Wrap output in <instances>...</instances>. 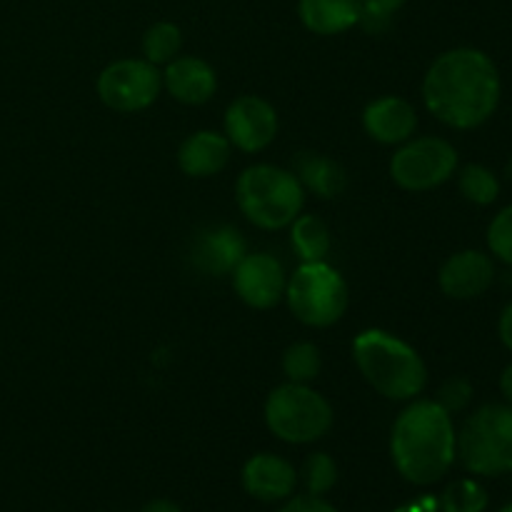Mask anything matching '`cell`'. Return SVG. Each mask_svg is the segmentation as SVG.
I'll return each instance as SVG.
<instances>
[{"instance_id": "cell-1", "label": "cell", "mask_w": 512, "mask_h": 512, "mask_svg": "<svg viewBox=\"0 0 512 512\" xmlns=\"http://www.w3.org/2000/svg\"><path fill=\"white\" fill-rule=\"evenodd\" d=\"M423 100L440 123L455 130L478 128L498 110V68L483 50H448L425 73Z\"/></svg>"}, {"instance_id": "cell-2", "label": "cell", "mask_w": 512, "mask_h": 512, "mask_svg": "<svg viewBox=\"0 0 512 512\" xmlns=\"http://www.w3.org/2000/svg\"><path fill=\"white\" fill-rule=\"evenodd\" d=\"M458 435L448 410L435 400H415L398 415L390 455L408 483L433 485L455 463Z\"/></svg>"}, {"instance_id": "cell-3", "label": "cell", "mask_w": 512, "mask_h": 512, "mask_svg": "<svg viewBox=\"0 0 512 512\" xmlns=\"http://www.w3.org/2000/svg\"><path fill=\"white\" fill-rule=\"evenodd\" d=\"M360 375L390 400H413L428 385V370L413 345L385 330H363L353 340Z\"/></svg>"}, {"instance_id": "cell-4", "label": "cell", "mask_w": 512, "mask_h": 512, "mask_svg": "<svg viewBox=\"0 0 512 512\" xmlns=\"http://www.w3.org/2000/svg\"><path fill=\"white\" fill-rule=\"evenodd\" d=\"M235 200L245 218L263 230L288 228L305 205L298 175L278 165H250L235 183Z\"/></svg>"}, {"instance_id": "cell-5", "label": "cell", "mask_w": 512, "mask_h": 512, "mask_svg": "<svg viewBox=\"0 0 512 512\" xmlns=\"http://www.w3.org/2000/svg\"><path fill=\"white\" fill-rule=\"evenodd\" d=\"M265 423L283 443H315L333 428V408L310 385L285 383L265 400Z\"/></svg>"}, {"instance_id": "cell-6", "label": "cell", "mask_w": 512, "mask_h": 512, "mask_svg": "<svg viewBox=\"0 0 512 512\" xmlns=\"http://www.w3.org/2000/svg\"><path fill=\"white\" fill-rule=\"evenodd\" d=\"M458 455L473 475L512 470V405H483L465 420L458 435Z\"/></svg>"}, {"instance_id": "cell-7", "label": "cell", "mask_w": 512, "mask_h": 512, "mask_svg": "<svg viewBox=\"0 0 512 512\" xmlns=\"http://www.w3.org/2000/svg\"><path fill=\"white\" fill-rule=\"evenodd\" d=\"M285 300L303 325L328 328L348 310V283L325 260L303 263L285 285Z\"/></svg>"}, {"instance_id": "cell-8", "label": "cell", "mask_w": 512, "mask_h": 512, "mask_svg": "<svg viewBox=\"0 0 512 512\" xmlns=\"http://www.w3.org/2000/svg\"><path fill=\"white\" fill-rule=\"evenodd\" d=\"M458 168V150L443 138L405 140L403 148L395 150L390 160V178L395 185L413 193L433 190L453 178Z\"/></svg>"}, {"instance_id": "cell-9", "label": "cell", "mask_w": 512, "mask_h": 512, "mask_svg": "<svg viewBox=\"0 0 512 512\" xmlns=\"http://www.w3.org/2000/svg\"><path fill=\"white\" fill-rule=\"evenodd\" d=\"M163 88V73L148 60H115L98 75V95L110 110L138 113L150 108Z\"/></svg>"}, {"instance_id": "cell-10", "label": "cell", "mask_w": 512, "mask_h": 512, "mask_svg": "<svg viewBox=\"0 0 512 512\" xmlns=\"http://www.w3.org/2000/svg\"><path fill=\"white\" fill-rule=\"evenodd\" d=\"M278 135V113L258 95H240L225 110V138L243 153H260Z\"/></svg>"}, {"instance_id": "cell-11", "label": "cell", "mask_w": 512, "mask_h": 512, "mask_svg": "<svg viewBox=\"0 0 512 512\" xmlns=\"http://www.w3.org/2000/svg\"><path fill=\"white\" fill-rule=\"evenodd\" d=\"M233 288L245 305L255 310L275 308L285 298V270L270 253L243 255L233 273Z\"/></svg>"}, {"instance_id": "cell-12", "label": "cell", "mask_w": 512, "mask_h": 512, "mask_svg": "<svg viewBox=\"0 0 512 512\" xmlns=\"http://www.w3.org/2000/svg\"><path fill=\"white\" fill-rule=\"evenodd\" d=\"M493 280V260L480 250H460V253L450 255L438 273L440 290L455 300L478 298L493 285Z\"/></svg>"}, {"instance_id": "cell-13", "label": "cell", "mask_w": 512, "mask_h": 512, "mask_svg": "<svg viewBox=\"0 0 512 512\" xmlns=\"http://www.w3.org/2000/svg\"><path fill=\"white\" fill-rule=\"evenodd\" d=\"M298 473L285 458L273 453H258L243 465V488L260 503H280L293 495Z\"/></svg>"}, {"instance_id": "cell-14", "label": "cell", "mask_w": 512, "mask_h": 512, "mask_svg": "<svg viewBox=\"0 0 512 512\" xmlns=\"http://www.w3.org/2000/svg\"><path fill=\"white\" fill-rule=\"evenodd\" d=\"M363 128L373 140L383 145H403L418 128V113L408 100L385 95L373 100L363 113Z\"/></svg>"}, {"instance_id": "cell-15", "label": "cell", "mask_w": 512, "mask_h": 512, "mask_svg": "<svg viewBox=\"0 0 512 512\" xmlns=\"http://www.w3.org/2000/svg\"><path fill=\"white\" fill-rule=\"evenodd\" d=\"M163 85L175 100L185 105H203L218 90V75L205 60L183 55L165 65Z\"/></svg>"}, {"instance_id": "cell-16", "label": "cell", "mask_w": 512, "mask_h": 512, "mask_svg": "<svg viewBox=\"0 0 512 512\" xmlns=\"http://www.w3.org/2000/svg\"><path fill=\"white\" fill-rule=\"evenodd\" d=\"M230 140L213 130H198L188 135L178 150V165L190 178H210L218 175L230 160Z\"/></svg>"}, {"instance_id": "cell-17", "label": "cell", "mask_w": 512, "mask_h": 512, "mask_svg": "<svg viewBox=\"0 0 512 512\" xmlns=\"http://www.w3.org/2000/svg\"><path fill=\"white\" fill-rule=\"evenodd\" d=\"M300 23L315 35H340L363 15L360 0H298Z\"/></svg>"}, {"instance_id": "cell-18", "label": "cell", "mask_w": 512, "mask_h": 512, "mask_svg": "<svg viewBox=\"0 0 512 512\" xmlns=\"http://www.w3.org/2000/svg\"><path fill=\"white\" fill-rule=\"evenodd\" d=\"M245 240L233 228H215L195 243V265L210 275H230L243 260Z\"/></svg>"}, {"instance_id": "cell-19", "label": "cell", "mask_w": 512, "mask_h": 512, "mask_svg": "<svg viewBox=\"0 0 512 512\" xmlns=\"http://www.w3.org/2000/svg\"><path fill=\"white\" fill-rule=\"evenodd\" d=\"M295 175L305 190L323 200L338 198L348 185L345 170L333 158L318 153H300L295 158Z\"/></svg>"}, {"instance_id": "cell-20", "label": "cell", "mask_w": 512, "mask_h": 512, "mask_svg": "<svg viewBox=\"0 0 512 512\" xmlns=\"http://www.w3.org/2000/svg\"><path fill=\"white\" fill-rule=\"evenodd\" d=\"M290 243L295 253L303 258V263L325 260L330 253V230L315 215H298L290 223Z\"/></svg>"}, {"instance_id": "cell-21", "label": "cell", "mask_w": 512, "mask_h": 512, "mask_svg": "<svg viewBox=\"0 0 512 512\" xmlns=\"http://www.w3.org/2000/svg\"><path fill=\"white\" fill-rule=\"evenodd\" d=\"M180 48H183V33L170 20H160V23L150 25L143 35V55L148 63L153 65H168L170 60L178 58Z\"/></svg>"}, {"instance_id": "cell-22", "label": "cell", "mask_w": 512, "mask_h": 512, "mask_svg": "<svg viewBox=\"0 0 512 512\" xmlns=\"http://www.w3.org/2000/svg\"><path fill=\"white\" fill-rule=\"evenodd\" d=\"M460 193L465 195V200L475 205H490L498 200L500 195V180L495 178L493 170H488L485 165H465L460 170Z\"/></svg>"}, {"instance_id": "cell-23", "label": "cell", "mask_w": 512, "mask_h": 512, "mask_svg": "<svg viewBox=\"0 0 512 512\" xmlns=\"http://www.w3.org/2000/svg\"><path fill=\"white\" fill-rule=\"evenodd\" d=\"M320 350L315 343H295L283 353V373L290 383H313L320 375Z\"/></svg>"}, {"instance_id": "cell-24", "label": "cell", "mask_w": 512, "mask_h": 512, "mask_svg": "<svg viewBox=\"0 0 512 512\" xmlns=\"http://www.w3.org/2000/svg\"><path fill=\"white\" fill-rule=\"evenodd\" d=\"M488 493L473 480H458L443 493V512H483Z\"/></svg>"}, {"instance_id": "cell-25", "label": "cell", "mask_w": 512, "mask_h": 512, "mask_svg": "<svg viewBox=\"0 0 512 512\" xmlns=\"http://www.w3.org/2000/svg\"><path fill=\"white\" fill-rule=\"evenodd\" d=\"M303 480L305 488L310 495H320L333 490V485L338 483V468H335V460L328 453H313L305 460L303 468Z\"/></svg>"}, {"instance_id": "cell-26", "label": "cell", "mask_w": 512, "mask_h": 512, "mask_svg": "<svg viewBox=\"0 0 512 512\" xmlns=\"http://www.w3.org/2000/svg\"><path fill=\"white\" fill-rule=\"evenodd\" d=\"M490 253L505 265H512V205L500 210L488 228Z\"/></svg>"}, {"instance_id": "cell-27", "label": "cell", "mask_w": 512, "mask_h": 512, "mask_svg": "<svg viewBox=\"0 0 512 512\" xmlns=\"http://www.w3.org/2000/svg\"><path fill=\"white\" fill-rule=\"evenodd\" d=\"M405 3H408V0H360V5H363L360 23L368 25L370 30L383 28Z\"/></svg>"}, {"instance_id": "cell-28", "label": "cell", "mask_w": 512, "mask_h": 512, "mask_svg": "<svg viewBox=\"0 0 512 512\" xmlns=\"http://www.w3.org/2000/svg\"><path fill=\"white\" fill-rule=\"evenodd\" d=\"M470 395H473V388H470L468 380L453 378V380H448L443 388H440L438 400H435V403H440L450 415H453L470 403Z\"/></svg>"}, {"instance_id": "cell-29", "label": "cell", "mask_w": 512, "mask_h": 512, "mask_svg": "<svg viewBox=\"0 0 512 512\" xmlns=\"http://www.w3.org/2000/svg\"><path fill=\"white\" fill-rule=\"evenodd\" d=\"M280 512H338L328 500H323L320 495H295L288 503L280 508Z\"/></svg>"}, {"instance_id": "cell-30", "label": "cell", "mask_w": 512, "mask_h": 512, "mask_svg": "<svg viewBox=\"0 0 512 512\" xmlns=\"http://www.w3.org/2000/svg\"><path fill=\"white\" fill-rule=\"evenodd\" d=\"M498 330H500V340H503V345L512 353V303L505 305V310L500 313Z\"/></svg>"}, {"instance_id": "cell-31", "label": "cell", "mask_w": 512, "mask_h": 512, "mask_svg": "<svg viewBox=\"0 0 512 512\" xmlns=\"http://www.w3.org/2000/svg\"><path fill=\"white\" fill-rule=\"evenodd\" d=\"M140 512H180V508L173 503V500L158 498V500H150V503Z\"/></svg>"}, {"instance_id": "cell-32", "label": "cell", "mask_w": 512, "mask_h": 512, "mask_svg": "<svg viewBox=\"0 0 512 512\" xmlns=\"http://www.w3.org/2000/svg\"><path fill=\"white\" fill-rule=\"evenodd\" d=\"M500 390H503L505 400L512 405V363L503 370V375H500Z\"/></svg>"}, {"instance_id": "cell-33", "label": "cell", "mask_w": 512, "mask_h": 512, "mask_svg": "<svg viewBox=\"0 0 512 512\" xmlns=\"http://www.w3.org/2000/svg\"><path fill=\"white\" fill-rule=\"evenodd\" d=\"M505 173H508V180L512 183V160L508 163V168H505Z\"/></svg>"}, {"instance_id": "cell-34", "label": "cell", "mask_w": 512, "mask_h": 512, "mask_svg": "<svg viewBox=\"0 0 512 512\" xmlns=\"http://www.w3.org/2000/svg\"><path fill=\"white\" fill-rule=\"evenodd\" d=\"M500 512H512V503H510V505H505V508L500 510Z\"/></svg>"}]
</instances>
